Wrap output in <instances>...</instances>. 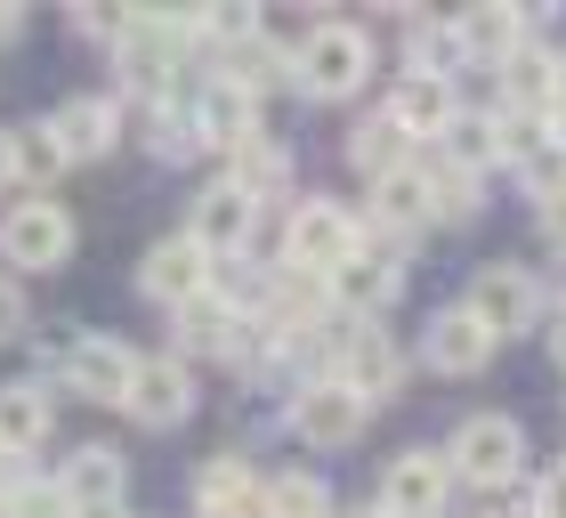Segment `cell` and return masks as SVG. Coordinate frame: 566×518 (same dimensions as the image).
<instances>
[{"label":"cell","mask_w":566,"mask_h":518,"mask_svg":"<svg viewBox=\"0 0 566 518\" xmlns=\"http://www.w3.org/2000/svg\"><path fill=\"white\" fill-rule=\"evenodd\" d=\"M17 332H24V292H17L9 276H0V349H9Z\"/></svg>","instance_id":"33"},{"label":"cell","mask_w":566,"mask_h":518,"mask_svg":"<svg viewBox=\"0 0 566 518\" xmlns=\"http://www.w3.org/2000/svg\"><path fill=\"white\" fill-rule=\"evenodd\" d=\"M154 154H163V163H187V154H202L195 114H154Z\"/></svg>","instance_id":"32"},{"label":"cell","mask_w":566,"mask_h":518,"mask_svg":"<svg viewBox=\"0 0 566 518\" xmlns=\"http://www.w3.org/2000/svg\"><path fill=\"white\" fill-rule=\"evenodd\" d=\"M461 24V49H470V58H518V49H526V17L518 9H461L453 17Z\"/></svg>","instance_id":"24"},{"label":"cell","mask_w":566,"mask_h":518,"mask_svg":"<svg viewBox=\"0 0 566 518\" xmlns=\"http://www.w3.org/2000/svg\"><path fill=\"white\" fill-rule=\"evenodd\" d=\"M446 462H453V478L485 486V495H510L518 470H526V429L510 422V413H470V422L453 429Z\"/></svg>","instance_id":"2"},{"label":"cell","mask_w":566,"mask_h":518,"mask_svg":"<svg viewBox=\"0 0 566 518\" xmlns=\"http://www.w3.org/2000/svg\"><path fill=\"white\" fill-rule=\"evenodd\" d=\"M437 163H446V170H470V178H478L485 163H502V114H453Z\"/></svg>","instance_id":"23"},{"label":"cell","mask_w":566,"mask_h":518,"mask_svg":"<svg viewBox=\"0 0 566 518\" xmlns=\"http://www.w3.org/2000/svg\"><path fill=\"white\" fill-rule=\"evenodd\" d=\"M130 422H146V429H178L195 413V373L178 365V356H138V381H130Z\"/></svg>","instance_id":"10"},{"label":"cell","mask_w":566,"mask_h":518,"mask_svg":"<svg viewBox=\"0 0 566 518\" xmlns=\"http://www.w3.org/2000/svg\"><path fill=\"white\" fill-rule=\"evenodd\" d=\"M49 422H57L49 388H33V381H9V388H0V446H9V462L33 454V446H49Z\"/></svg>","instance_id":"20"},{"label":"cell","mask_w":566,"mask_h":518,"mask_svg":"<svg viewBox=\"0 0 566 518\" xmlns=\"http://www.w3.org/2000/svg\"><path fill=\"white\" fill-rule=\"evenodd\" d=\"M397 259H405V236H365V251L348 259L340 276H332V300L356 308V317H373V308H389L397 300Z\"/></svg>","instance_id":"14"},{"label":"cell","mask_w":566,"mask_h":518,"mask_svg":"<svg viewBox=\"0 0 566 518\" xmlns=\"http://www.w3.org/2000/svg\"><path fill=\"white\" fill-rule=\"evenodd\" d=\"M365 422H373V405L356 397L348 381H307L300 397H292V437H307V446H356L365 437Z\"/></svg>","instance_id":"7"},{"label":"cell","mask_w":566,"mask_h":518,"mask_svg":"<svg viewBox=\"0 0 566 518\" xmlns=\"http://www.w3.org/2000/svg\"><path fill=\"white\" fill-rule=\"evenodd\" d=\"M502 97L518 114H551L558 106V58H551V49H518V58H502Z\"/></svg>","instance_id":"22"},{"label":"cell","mask_w":566,"mask_h":518,"mask_svg":"<svg viewBox=\"0 0 566 518\" xmlns=\"http://www.w3.org/2000/svg\"><path fill=\"white\" fill-rule=\"evenodd\" d=\"M348 163L365 170L373 187H380V178H397V170H413V138H405V122H397V114L356 122V130H348Z\"/></svg>","instance_id":"19"},{"label":"cell","mask_w":566,"mask_h":518,"mask_svg":"<svg viewBox=\"0 0 566 518\" xmlns=\"http://www.w3.org/2000/svg\"><path fill=\"white\" fill-rule=\"evenodd\" d=\"M389 114L405 122V138H446L453 130V73H405L397 97H389Z\"/></svg>","instance_id":"18"},{"label":"cell","mask_w":566,"mask_h":518,"mask_svg":"<svg viewBox=\"0 0 566 518\" xmlns=\"http://www.w3.org/2000/svg\"><path fill=\"white\" fill-rule=\"evenodd\" d=\"M195 510L202 518H268V486L251 478L243 454H219V462H202V478H195Z\"/></svg>","instance_id":"15"},{"label":"cell","mask_w":566,"mask_h":518,"mask_svg":"<svg viewBox=\"0 0 566 518\" xmlns=\"http://www.w3.org/2000/svg\"><path fill=\"white\" fill-rule=\"evenodd\" d=\"M195 130H202V146H227V154H243V146L268 138V130H260V97L235 90V82H211V90H202Z\"/></svg>","instance_id":"16"},{"label":"cell","mask_w":566,"mask_h":518,"mask_svg":"<svg viewBox=\"0 0 566 518\" xmlns=\"http://www.w3.org/2000/svg\"><path fill=\"white\" fill-rule=\"evenodd\" d=\"M0 518H82L57 486H24V478H0Z\"/></svg>","instance_id":"29"},{"label":"cell","mask_w":566,"mask_h":518,"mask_svg":"<svg viewBox=\"0 0 566 518\" xmlns=\"http://www.w3.org/2000/svg\"><path fill=\"white\" fill-rule=\"evenodd\" d=\"M227 178H235V187L251 195V203H268V195H283V178H292V163H283V146H243L235 154V170H227Z\"/></svg>","instance_id":"28"},{"label":"cell","mask_w":566,"mask_h":518,"mask_svg":"<svg viewBox=\"0 0 566 518\" xmlns=\"http://www.w3.org/2000/svg\"><path fill=\"white\" fill-rule=\"evenodd\" d=\"M211 251H202L195 236H170V244H154L146 259H138V292L146 300H163V308H195L202 292H211Z\"/></svg>","instance_id":"8"},{"label":"cell","mask_w":566,"mask_h":518,"mask_svg":"<svg viewBox=\"0 0 566 518\" xmlns=\"http://www.w3.org/2000/svg\"><path fill=\"white\" fill-rule=\"evenodd\" d=\"M57 170H65V146H57V130H17V178H24V187H33V195H49V187H57Z\"/></svg>","instance_id":"26"},{"label":"cell","mask_w":566,"mask_h":518,"mask_svg":"<svg viewBox=\"0 0 566 518\" xmlns=\"http://www.w3.org/2000/svg\"><path fill=\"white\" fill-rule=\"evenodd\" d=\"M24 33V9H9V0H0V41H17Z\"/></svg>","instance_id":"37"},{"label":"cell","mask_w":566,"mask_h":518,"mask_svg":"<svg viewBox=\"0 0 566 518\" xmlns=\"http://www.w3.org/2000/svg\"><path fill=\"white\" fill-rule=\"evenodd\" d=\"M332 381H348L365 405H380V397H397V381H405V356H397V341L389 332H348V341H332Z\"/></svg>","instance_id":"12"},{"label":"cell","mask_w":566,"mask_h":518,"mask_svg":"<svg viewBox=\"0 0 566 518\" xmlns=\"http://www.w3.org/2000/svg\"><path fill=\"white\" fill-rule=\"evenodd\" d=\"M365 73H373V33H356V24H340V17H324L316 33L292 49V82L307 97H324V106L332 97H356Z\"/></svg>","instance_id":"1"},{"label":"cell","mask_w":566,"mask_h":518,"mask_svg":"<svg viewBox=\"0 0 566 518\" xmlns=\"http://www.w3.org/2000/svg\"><path fill=\"white\" fill-rule=\"evenodd\" d=\"M251 227H260V203H251V195L235 187V178H219V187H211V195L195 203L187 236H195L202 251H211V259H235V251L251 244Z\"/></svg>","instance_id":"13"},{"label":"cell","mask_w":566,"mask_h":518,"mask_svg":"<svg viewBox=\"0 0 566 518\" xmlns=\"http://www.w3.org/2000/svg\"><path fill=\"white\" fill-rule=\"evenodd\" d=\"M421 356L437 373H453V381H470V373H485L494 365V332H485L470 308H437L429 317V332H421Z\"/></svg>","instance_id":"11"},{"label":"cell","mask_w":566,"mask_h":518,"mask_svg":"<svg viewBox=\"0 0 566 518\" xmlns=\"http://www.w3.org/2000/svg\"><path fill=\"white\" fill-rule=\"evenodd\" d=\"M65 251H73V211L65 203H49V195H24L9 219H0V259L24 276H41V268H65Z\"/></svg>","instance_id":"6"},{"label":"cell","mask_w":566,"mask_h":518,"mask_svg":"<svg viewBox=\"0 0 566 518\" xmlns=\"http://www.w3.org/2000/svg\"><path fill=\"white\" fill-rule=\"evenodd\" d=\"M57 381L73 388V397H90V405H122L130 397V381H138V356L114 341V332H82V341H57Z\"/></svg>","instance_id":"5"},{"label":"cell","mask_w":566,"mask_h":518,"mask_svg":"<svg viewBox=\"0 0 566 518\" xmlns=\"http://www.w3.org/2000/svg\"><path fill=\"white\" fill-rule=\"evenodd\" d=\"M0 178H17V130H0Z\"/></svg>","instance_id":"36"},{"label":"cell","mask_w":566,"mask_h":518,"mask_svg":"<svg viewBox=\"0 0 566 518\" xmlns=\"http://www.w3.org/2000/svg\"><path fill=\"white\" fill-rule=\"evenodd\" d=\"M82 518H138V510H82Z\"/></svg>","instance_id":"39"},{"label":"cell","mask_w":566,"mask_h":518,"mask_svg":"<svg viewBox=\"0 0 566 518\" xmlns=\"http://www.w3.org/2000/svg\"><path fill=\"white\" fill-rule=\"evenodd\" d=\"M380 227L389 236H405V227H421V219H437V195H429V170L413 163V170H397V178H380Z\"/></svg>","instance_id":"25"},{"label":"cell","mask_w":566,"mask_h":518,"mask_svg":"<svg viewBox=\"0 0 566 518\" xmlns=\"http://www.w3.org/2000/svg\"><path fill=\"white\" fill-rule=\"evenodd\" d=\"M446 495H453V462L429 454V446L397 454L389 478H380V510H389V518H437V510H446Z\"/></svg>","instance_id":"9"},{"label":"cell","mask_w":566,"mask_h":518,"mask_svg":"<svg viewBox=\"0 0 566 518\" xmlns=\"http://www.w3.org/2000/svg\"><path fill=\"white\" fill-rule=\"evenodd\" d=\"M558 106H566V58H558Z\"/></svg>","instance_id":"40"},{"label":"cell","mask_w":566,"mask_h":518,"mask_svg":"<svg viewBox=\"0 0 566 518\" xmlns=\"http://www.w3.org/2000/svg\"><path fill=\"white\" fill-rule=\"evenodd\" d=\"M470 49H461V24H429V17H413V73H446V65H461Z\"/></svg>","instance_id":"30"},{"label":"cell","mask_w":566,"mask_h":518,"mask_svg":"<svg viewBox=\"0 0 566 518\" xmlns=\"http://www.w3.org/2000/svg\"><path fill=\"white\" fill-rule=\"evenodd\" d=\"M122 486H130V462H122L114 446H82L57 470V495L73 510H122Z\"/></svg>","instance_id":"17"},{"label":"cell","mask_w":566,"mask_h":518,"mask_svg":"<svg viewBox=\"0 0 566 518\" xmlns=\"http://www.w3.org/2000/svg\"><path fill=\"white\" fill-rule=\"evenodd\" d=\"M534 495H543V518H566V462H551V470H543V486H534Z\"/></svg>","instance_id":"34"},{"label":"cell","mask_w":566,"mask_h":518,"mask_svg":"<svg viewBox=\"0 0 566 518\" xmlns=\"http://www.w3.org/2000/svg\"><path fill=\"white\" fill-rule=\"evenodd\" d=\"M49 130H57L65 163H90V154L114 146V106H106V97H65V106L49 114Z\"/></svg>","instance_id":"21"},{"label":"cell","mask_w":566,"mask_h":518,"mask_svg":"<svg viewBox=\"0 0 566 518\" xmlns=\"http://www.w3.org/2000/svg\"><path fill=\"white\" fill-rule=\"evenodd\" d=\"M429 195H437V211H446V219H470V211H478V178H470V170L429 163Z\"/></svg>","instance_id":"31"},{"label":"cell","mask_w":566,"mask_h":518,"mask_svg":"<svg viewBox=\"0 0 566 518\" xmlns=\"http://www.w3.org/2000/svg\"><path fill=\"white\" fill-rule=\"evenodd\" d=\"M356 251H365V227H356L332 195H307L292 211V227H283V268H300V276H324L332 283Z\"/></svg>","instance_id":"3"},{"label":"cell","mask_w":566,"mask_h":518,"mask_svg":"<svg viewBox=\"0 0 566 518\" xmlns=\"http://www.w3.org/2000/svg\"><path fill=\"white\" fill-rule=\"evenodd\" d=\"M365 518H389V510H365Z\"/></svg>","instance_id":"41"},{"label":"cell","mask_w":566,"mask_h":518,"mask_svg":"<svg viewBox=\"0 0 566 518\" xmlns=\"http://www.w3.org/2000/svg\"><path fill=\"white\" fill-rule=\"evenodd\" d=\"M0 462H9V446H0Z\"/></svg>","instance_id":"42"},{"label":"cell","mask_w":566,"mask_h":518,"mask_svg":"<svg viewBox=\"0 0 566 518\" xmlns=\"http://www.w3.org/2000/svg\"><path fill=\"white\" fill-rule=\"evenodd\" d=\"M470 317L494 332V341H510V332H534V317H543V283H534V268H518V259H485V268L470 276Z\"/></svg>","instance_id":"4"},{"label":"cell","mask_w":566,"mask_h":518,"mask_svg":"<svg viewBox=\"0 0 566 518\" xmlns=\"http://www.w3.org/2000/svg\"><path fill=\"white\" fill-rule=\"evenodd\" d=\"M268 518H332L324 478H316V470H283V478L268 486Z\"/></svg>","instance_id":"27"},{"label":"cell","mask_w":566,"mask_h":518,"mask_svg":"<svg viewBox=\"0 0 566 518\" xmlns=\"http://www.w3.org/2000/svg\"><path fill=\"white\" fill-rule=\"evenodd\" d=\"M551 356H558V373H566V308H558V332H551Z\"/></svg>","instance_id":"38"},{"label":"cell","mask_w":566,"mask_h":518,"mask_svg":"<svg viewBox=\"0 0 566 518\" xmlns=\"http://www.w3.org/2000/svg\"><path fill=\"white\" fill-rule=\"evenodd\" d=\"M534 219H543V236H551V244H566V187H551V195H543V211H534Z\"/></svg>","instance_id":"35"}]
</instances>
